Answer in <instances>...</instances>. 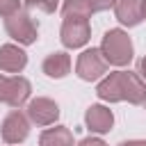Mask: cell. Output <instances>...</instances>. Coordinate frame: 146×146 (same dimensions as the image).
Here are the masks:
<instances>
[{
    "label": "cell",
    "instance_id": "1",
    "mask_svg": "<svg viewBox=\"0 0 146 146\" xmlns=\"http://www.w3.org/2000/svg\"><path fill=\"white\" fill-rule=\"evenodd\" d=\"M96 94L110 103L128 100L132 105H141L146 100V84L141 82L139 75L130 73V71H114L98 84Z\"/></svg>",
    "mask_w": 146,
    "mask_h": 146
},
{
    "label": "cell",
    "instance_id": "2",
    "mask_svg": "<svg viewBox=\"0 0 146 146\" xmlns=\"http://www.w3.org/2000/svg\"><path fill=\"white\" fill-rule=\"evenodd\" d=\"M100 50H103L107 64H114V66H123L132 59V41L123 30H110L103 36Z\"/></svg>",
    "mask_w": 146,
    "mask_h": 146
},
{
    "label": "cell",
    "instance_id": "3",
    "mask_svg": "<svg viewBox=\"0 0 146 146\" xmlns=\"http://www.w3.org/2000/svg\"><path fill=\"white\" fill-rule=\"evenodd\" d=\"M5 30L11 39H16L18 43L23 46H30L39 39V30H36V23L30 18V14L25 11H16L11 16L5 18Z\"/></svg>",
    "mask_w": 146,
    "mask_h": 146
},
{
    "label": "cell",
    "instance_id": "4",
    "mask_svg": "<svg viewBox=\"0 0 146 146\" xmlns=\"http://www.w3.org/2000/svg\"><path fill=\"white\" fill-rule=\"evenodd\" d=\"M30 82L21 75L7 78L0 73V103H7L11 107H21L30 96Z\"/></svg>",
    "mask_w": 146,
    "mask_h": 146
},
{
    "label": "cell",
    "instance_id": "5",
    "mask_svg": "<svg viewBox=\"0 0 146 146\" xmlns=\"http://www.w3.org/2000/svg\"><path fill=\"white\" fill-rule=\"evenodd\" d=\"M91 27L84 16H66L62 23V43L66 48H80L89 41Z\"/></svg>",
    "mask_w": 146,
    "mask_h": 146
},
{
    "label": "cell",
    "instance_id": "6",
    "mask_svg": "<svg viewBox=\"0 0 146 146\" xmlns=\"http://www.w3.org/2000/svg\"><path fill=\"white\" fill-rule=\"evenodd\" d=\"M75 71L82 80H98L105 71H107V59L103 55L100 48H89L84 50L80 57H78V64H75Z\"/></svg>",
    "mask_w": 146,
    "mask_h": 146
},
{
    "label": "cell",
    "instance_id": "7",
    "mask_svg": "<svg viewBox=\"0 0 146 146\" xmlns=\"http://www.w3.org/2000/svg\"><path fill=\"white\" fill-rule=\"evenodd\" d=\"M30 132V123L25 119V114H21L18 110L9 112L2 121V128H0V135H2V141L5 144H21Z\"/></svg>",
    "mask_w": 146,
    "mask_h": 146
},
{
    "label": "cell",
    "instance_id": "8",
    "mask_svg": "<svg viewBox=\"0 0 146 146\" xmlns=\"http://www.w3.org/2000/svg\"><path fill=\"white\" fill-rule=\"evenodd\" d=\"M59 116V107L50 98H34L27 105V119L36 125H50Z\"/></svg>",
    "mask_w": 146,
    "mask_h": 146
},
{
    "label": "cell",
    "instance_id": "9",
    "mask_svg": "<svg viewBox=\"0 0 146 146\" xmlns=\"http://www.w3.org/2000/svg\"><path fill=\"white\" fill-rule=\"evenodd\" d=\"M84 121H87V128H89L91 132L103 135V132H110V130H112L114 116H112V112H110L107 107H103V105H91V107L87 110V114H84Z\"/></svg>",
    "mask_w": 146,
    "mask_h": 146
},
{
    "label": "cell",
    "instance_id": "10",
    "mask_svg": "<svg viewBox=\"0 0 146 146\" xmlns=\"http://www.w3.org/2000/svg\"><path fill=\"white\" fill-rule=\"evenodd\" d=\"M114 11H116V18L123 25L132 27L144 18V0H116Z\"/></svg>",
    "mask_w": 146,
    "mask_h": 146
},
{
    "label": "cell",
    "instance_id": "11",
    "mask_svg": "<svg viewBox=\"0 0 146 146\" xmlns=\"http://www.w3.org/2000/svg\"><path fill=\"white\" fill-rule=\"evenodd\" d=\"M25 64H27V55L18 46L7 43V46L0 48V71H5V73H18V71L25 68Z\"/></svg>",
    "mask_w": 146,
    "mask_h": 146
},
{
    "label": "cell",
    "instance_id": "12",
    "mask_svg": "<svg viewBox=\"0 0 146 146\" xmlns=\"http://www.w3.org/2000/svg\"><path fill=\"white\" fill-rule=\"evenodd\" d=\"M43 73L48 78H64L71 71V57L66 52H52L43 59Z\"/></svg>",
    "mask_w": 146,
    "mask_h": 146
},
{
    "label": "cell",
    "instance_id": "13",
    "mask_svg": "<svg viewBox=\"0 0 146 146\" xmlns=\"http://www.w3.org/2000/svg\"><path fill=\"white\" fill-rule=\"evenodd\" d=\"M41 146H73V135L68 128L64 125H57V128H48L41 139H39Z\"/></svg>",
    "mask_w": 146,
    "mask_h": 146
},
{
    "label": "cell",
    "instance_id": "14",
    "mask_svg": "<svg viewBox=\"0 0 146 146\" xmlns=\"http://www.w3.org/2000/svg\"><path fill=\"white\" fill-rule=\"evenodd\" d=\"M62 11H64V16H84V18H89L94 14L89 0H64Z\"/></svg>",
    "mask_w": 146,
    "mask_h": 146
},
{
    "label": "cell",
    "instance_id": "15",
    "mask_svg": "<svg viewBox=\"0 0 146 146\" xmlns=\"http://www.w3.org/2000/svg\"><path fill=\"white\" fill-rule=\"evenodd\" d=\"M27 7H32V9H41V11H46V14H52L55 9H57V2L59 0H23Z\"/></svg>",
    "mask_w": 146,
    "mask_h": 146
},
{
    "label": "cell",
    "instance_id": "16",
    "mask_svg": "<svg viewBox=\"0 0 146 146\" xmlns=\"http://www.w3.org/2000/svg\"><path fill=\"white\" fill-rule=\"evenodd\" d=\"M21 11V0H0V16H11Z\"/></svg>",
    "mask_w": 146,
    "mask_h": 146
},
{
    "label": "cell",
    "instance_id": "17",
    "mask_svg": "<svg viewBox=\"0 0 146 146\" xmlns=\"http://www.w3.org/2000/svg\"><path fill=\"white\" fill-rule=\"evenodd\" d=\"M89 2H91V9H94V11H105V9L114 7L116 0H89Z\"/></svg>",
    "mask_w": 146,
    "mask_h": 146
},
{
    "label": "cell",
    "instance_id": "18",
    "mask_svg": "<svg viewBox=\"0 0 146 146\" xmlns=\"http://www.w3.org/2000/svg\"><path fill=\"white\" fill-rule=\"evenodd\" d=\"M78 146H107V144L100 141V139H96V137H87V139H82Z\"/></svg>",
    "mask_w": 146,
    "mask_h": 146
},
{
    "label": "cell",
    "instance_id": "19",
    "mask_svg": "<svg viewBox=\"0 0 146 146\" xmlns=\"http://www.w3.org/2000/svg\"><path fill=\"white\" fill-rule=\"evenodd\" d=\"M119 146H146V141H141V139H132V141H123V144H119Z\"/></svg>",
    "mask_w": 146,
    "mask_h": 146
},
{
    "label": "cell",
    "instance_id": "20",
    "mask_svg": "<svg viewBox=\"0 0 146 146\" xmlns=\"http://www.w3.org/2000/svg\"><path fill=\"white\" fill-rule=\"evenodd\" d=\"M139 73H141V78L146 80V57H141V59H139Z\"/></svg>",
    "mask_w": 146,
    "mask_h": 146
},
{
    "label": "cell",
    "instance_id": "21",
    "mask_svg": "<svg viewBox=\"0 0 146 146\" xmlns=\"http://www.w3.org/2000/svg\"><path fill=\"white\" fill-rule=\"evenodd\" d=\"M144 18H146V0H144Z\"/></svg>",
    "mask_w": 146,
    "mask_h": 146
},
{
    "label": "cell",
    "instance_id": "22",
    "mask_svg": "<svg viewBox=\"0 0 146 146\" xmlns=\"http://www.w3.org/2000/svg\"><path fill=\"white\" fill-rule=\"evenodd\" d=\"M144 105H146V100H144Z\"/></svg>",
    "mask_w": 146,
    "mask_h": 146
}]
</instances>
